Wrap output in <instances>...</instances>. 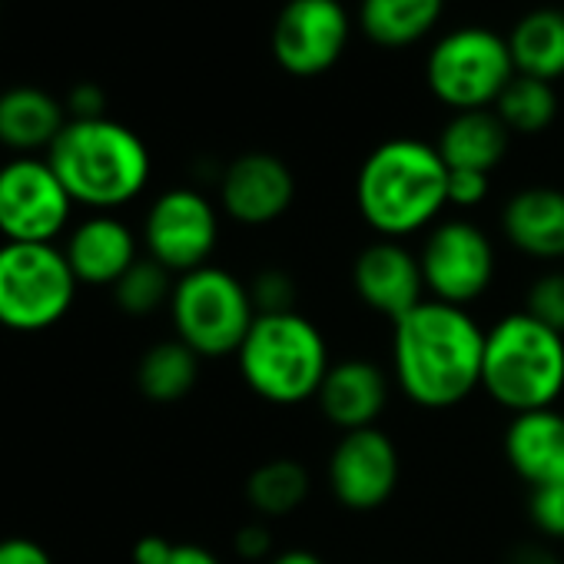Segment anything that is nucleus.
<instances>
[{
	"mask_svg": "<svg viewBox=\"0 0 564 564\" xmlns=\"http://www.w3.org/2000/svg\"><path fill=\"white\" fill-rule=\"evenodd\" d=\"M485 329L462 310L425 300L392 323V376L402 395L425 409L445 412L481 389Z\"/></svg>",
	"mask_w": 564,
	"mask_h": 564,
	"instance_id": "nucleus-1",
	"label": "nucleus"
},
{
	"mask_svg": "<svg viewBox=\"0 0 564 564\" xmlns=\"http://www.w3.org/2000/svg\"><path fill=\"white\" fill-rule=\"evenodd\" d=\"M356 206L379 239L402 242L438 223L448 206V166L425 140H386L356 176Z\"/></svg>",
	"mask_w": 564,
	"mask_h": 564,
	"instance_id": "nucleus-2",
	"label": "nucleus"
},
{
	"mask_svg": "<svg viewBox=\"0 0 564 564\" xmlns=\"http://www.w3.org/2000/svg\"><path fill=\"white\" fill-rule=\"evenodd\" d=\"M47 163L74 203L104 213L137 199L150 180V153L143 140L107 117L67 120L47 150Z\"/></svg>",
	"mask_w": 564,
	"mask_h": 564,
	"instance_id": "nucleus-3",
	"label": "nucleus"
},
{
	"mask_svg": "<svg viewBox=\"0 0 564 564\" xmlns=\"http://www.w3.org/2000/svg\"><path fill=\"white\" fill-rule=\"evenodd\" d=\"M236 362L249 392L279 409L316 402L333 369L323 329L300 310L256 316L236 352Z\"/></svg>",
	"mask_w": 564,
	"mask_h": 564,
	"instance_id": "nucleus-4",
	"label": "nucleus"
},
{
	"mask_svg": "<svg viewBox=\"0 0 564 564\" xmlns=\"http://www.w3.org/2000/svg\"><path fill=\"white\" fill-rule=\"evenodd\" d=\"M481 389L511 415L554 409L564 392V336L524 310L501 316L485 329Z\"/></svg>",
	"mask_w": 564,
	"mask_h": 564,
	"instance_id": "nucleus-5",
	"label": "nucleus"
},
{
	"mask_svg": "<svg viewBox=\"0 0 564 564\" xmlns=\"http://www.w3.org/2000/svg\"><path fill=\"white\" fill-rule=\"evenodd\" d=\"M170 316L176 339L186 343L199 359L236 356L256 323L249 282L219 265H203L176 275Z\"/></svg>",
	"mask_w": 564,
	"mask_h": 564,
	"instance_id": "nucleus-6",
	"label": "nucleus"
},
{
	"mask_svg": "<svg viewBox=\"0 0 564 564\" xmlns=\"http://www.w3.org/2000/svg\"><path fill=\"white\" fill-rule=\"evenodd\" d=\"M77 275L54 242L0 246V326L11 333H44L57 326L77 300Z\"/></svg>",
	"mask_w": 564,
	"mask_h": 564,
	"instance_id": "nucleus-7",
	"label": "nucleus"
},
{
	"mask_svg": "<svg viewBox=\"0 0 564 564\" xmlns=\"http://www.w3.org/2000/svg\"><path fill=\"white\" fill-rule=\"evenodd\" d=\"M425 77L432 94L455 113L491 110L514 77L508 41L485 28H462L432 47Z\"/></svg>",
	"mask_w": 564,
	"mask_h": 564,
	"instance_id": "nucleus-8",
	"label": "nucleus"
},
{
	"mask_svg": "<svg viewBox=\"0 0 564 564\" xmlns=\"http://www.w3.org/2000/svg\"><path fill=\"white\" fill-rule=\"evenodd\" d=\"M429 300L468 310L495 282L498 256L491 236L468 219H442L419 249Z\"/></svg>",
	"mask_w": 564,
	"mask_h": 564,
	"instance_id": "nucleus-9",
	"label": "nucleus"
},
{
	"mask_svg": "<svg viewBox=\"0 0 564 564\" xmlns=\"http://www.w3.org/2000/svg\"><path fill=\"white\" fill-rule=\"evenodd\" d=\"M70 206L47 160L18 156L0 166V236L8 242H54L70 223Z\"/></svg>",
	"mask_w": 564,
	"mask_h": 564,
	"instance_id": "nucleus-10",
	"label": "nucleus"
},
{
	"mask_svg": "<svg viewBox=\"0 0 564 564\" xmlns=\"http://www.w3.org/2000/svg\"><path fill=\"white\" fill-rule=\"evenodd\" d=\"M143 242L150 259H156L173 275H186L193 269L209 265V256L219 242V216L216 206L189 186L166 189L153 199Z\"/></svg>",
	"mask_w": 564,
	"mask_h": 564,
	"instance_id": "nucleus-11",
	"label": "nucleus"
},
{
	"mask_svg": "<svg viewBox=\"0 0 564 564\" xmlns=\"http://www.w3.org/2000/svg\"><path fill=\"white\" fill-rule=\"evenodd\" d=\"M349 44V18L339 0H290L272 28V57L293 77H319Z\"/></svg>",
	"mask_w": 564,
	"mask_h": 564,
	"instance_id": "nucleus-12",
	"label": "nucleus"
},
{
	"mask_svg": "<svg viewBox=\"0 0 564 564\" xmlns=\"http://www.w3.org/2000/svg\"><path fill=\"white\" fill-rule=\"evenodd\" d=\"M402 458L382 429H359L339 435L329 455L333 498L356 514L379 511L399 488Z\"/></svg>",
	"mask_w": 564,
	"mask_h": 564,
	"instance_id": "nucleus-13",
	"label": "nucleus"
},
{
	"mask_svg": "<svg viewBox=\"0 0 564 564\" xmlns=\"http://www.w3.org/2000/svg\"><path fill=\"white\" fill-rule=\"evenodd\" d=\"M352 290L359 303L389 323H399L415 306L425 303V275L422 262L399 239L369 242L352 262Z\"/></svg>",
	"mask_w": 564,
	"mask_h": 564,
	"instance_id": "nucleus-14",
	"label": "nucleus"
},
{
	"mask_svg": "<svg viewBox=\"0 0 564 564\" xmlns=\"http://www.w3.org/2000/svg\"><path fill=\"white\" fill-rule=\"evenodd\" d=\"M293 199L296 176L272 153H242L223 170L219 203L239 226H269L290 213Z\"/></svg>",
	"mask_w": 564,
	"mask_h": 564,
	"instance_id": "nucleus-15",
	"label": "nucleus"
},
{
	"mask_svg": "<svg viewBox=\"0 0 564 564\" xmlns=\"http://www.w3.org/2000/svg\"><path fill=\"white\" fill-rule=\"evenodd\" d=\"M316 405L323 419L343 435L359 429H376V422L389 405V376L369 359L333 362L316 395Z\"/></svg>",
	"mask_w": 564,
	"mask_h": 564,
	"instance_id": "nucleus-16",
	"label": "nucleus"
},
{
	"mask_svg": "<svg viewBox=\"0 0 564 564\" xmlns=\"http://www.w3.org/2000/svg\"><path fill=\"white\" fill-rule=\"evenodd\" d=\"M501 232L511 249L538 262L564 259V189L524 186L501 209Z\"/></svg>",
	"mask_w": 564,
	"mask_h": 564,
	"instance_id": "nucleus-17",
	"label": "nucleus"
},
{
	"mask_svg": "<svg viewBox=\"0 0 564 564\" xmlns=\"http://www.w3.org/2000/svg\"><path fill=\"white\" fill-rule=\"evenodd\" d=\"M64 256L74 269L77 282H87V286H110V290L120 282V275L140 259L133 229L123 219L107 216V213L84 219L70 232Z\"/></svg>",
	"mask_w": 564,
	"mask_h": 564,
	"instance_id": "nucleus-18",
	"label": "nucleus"
},
{
	"mask_svg": "<svg viewBox=\"0 0 564 564\" xmlns=\"http://www.w3.org/2000/svg\"><path fill=\"white\" fill-rule=\"evenodd\" d=\"M505 458L528 488L564 478V415L538 409L511 415L505 429Z\"/></svg>",
	"mask_w": 564,
	"mask_h": 564,
	"instance_id": "nucleus-19",
	"label": "nucleus"
},
{
	"mask_svg": "<svg viewBox=\"0 0 564 564\" xmlns=\"http://www.w3.org/2000/svg\"><path fill=\"white\" fill-rule=\"evenodd\" d=\"M67 127L64 107L41 87H11L0 94V143L34 153L51 150Z\"/></svg>",
	"mask_w": 564,
	"mask_h": 564,
	"instance_id": "nucleus-20",
	"label": "nucleus"
},
{
	"mask_svg": "<svg viewBox=\"0 0 564 564\" xmlns=\"http://www.w3.org/2000/svg\"><path fill=\"white\" fill-rule=\"evenodd\" d=\"M508 127L498 120L495 110H465V113H455L435 150L438 156L445 160L448 170H478V173H491L505 153H508Z\"/></svg>",
	"mask_w": 564,
	"mask_h": 564,
	"instance_id": "nucleus-21",
	"label": "nucleus"
},
{
	"mask_svg": "<svg viewBox=\"0 0 564 564\" xmlns=\"http://www.w3.org/2000/svg\"><path fill=\"white\" fill-rule=\"evenodd\" d=\"M514 74L554 84L564 77V11L538 8L524 14L508 37Z\"/></svg>",
	"mask_w": 564,
	"mask_h": 564,
	"instance_id": "nucleus-22",
	"label": "nucleus"
},
{
	"mask_svg": "<svg viewBox=\"0 0 564 564\" xmlns=\"http://www.w3.org/2000/svg\"><path fill=\"white\" fill-rule=\"evenodd\" d=\"M313 491V478L306 465L296 458H269L246 478V501L262 521L296 514Z\"/></svg>",
	"mask_w": 564,
	"mask_h": 564,
	"instance_id": "nucleus-23",
	"label": "nucleus"
},
{
	"mask_svg": "<svg viewBox=\"0 0 564 564\" xmlns=\"http://www.w3.org/2000/svg\"><path fill=\"white\" fill-rule=\"evenodd\" d=\"M199 362L203 359L186 343L163 339L143 352V359L137 366V389L143 392V399H150L156 405H173L196 389Z\"/></svg>",
	"mask_w": 564,
	"mask_h": 564,
	"instance_id": "nucleus-24",
	"label": "nucleus"
},
{
	"mask_svg": "<svg viewBox=\"0 0 564 564\" xmlns=\"http://www.w3.org/2000/svg\"><path fill=\"white\" fill-rule=\"evenodd\" d=\"M445 0H362L359 21L379 47H409L442 18Z\"/></svg>",
	"mask_w": 564,
	"mask_h": 564,
	"instance_id": "nucleus-25",
	"label": "nucleus"
},
{
	"mask_svg": "<svg viewBox=\"0 0 564 564\" xmlns=\"http://www.w3.org/2000/svg\"><path fill=\"white\" fill-rule=\"evenodd\" d=\"M508 133H541L557 117V97L547 80L514 74L491 107Z\"/></svg>",
	"mask_w": 564,
	"mask_h": 564,
	"instance_id": "nucleus-26",
	"label": "nucleus"
},
{
	"mask_svg": "<svg viewBox=\"0 0 564 564\" xmlns=\"http://www.w3.org/2000/svg\"><path fill=\"white\" fill-rule=\"evenodd\" d=\"M173 286H176V279L170 269H163L150 256H140L113 286V303L127 316H150V313L170 306Z\"/></svg>",
	"mask_w": 564,
	"mask_h": 564,
	"instance_id": "nucleus-27",
	"label": "nucleus"
},
{
	"mask_svg": "<svg viewBox=\"0 0 564 564\" xmlns=\"http://www.w3.org/2000/svg\"><path fill=\"white\" fill-rule=\"evenodd\" d=\"M524 313L564 336V269H547L534 275L524 293Z\"/></svg>",
	"mask_w": 564,
	"mask_h": 564,
	"instance_id": "nucleus-28",
	"label": "nucleus"
},
{
	"mask_svg": "<svg viewBox=\"0 0 564 564\" xmlns=\"http://www.w3.org/2000/svg\"><path fill=\"white\" fill-rule=\"evenodd\" d=\"M249 300L256 306V316L296 313V282L286 269H262L249 282Z\"/></svg>",
	"mask_w": 564,
	"mask_h": 564,
	"instance_id": "nucleus-29",
	"label": "nucleus"
},
{
	"mask_svg": "<svg viewBox=\"0 0 564 564\" xmlns=\"http://www.w3.org/2000/svg\"><path fill=\"white\" fill-rule=\"evenodd\" d=\"M528 518L531 524L554 541H564V478L531 488L528 495Z\"/></svg>",
	"mask_w": 564,
	"mask_h": 564,
	"instance_id": "nucleus-30",
	"label": "nucleus"
},
{
	"mask_svg": "<svg viewBox=\"0 0 564 564\" xmlns=\"http://www.w3.org/2000/svg\"><path fill=\"white\" fill-rule=\"evenodd\" d=\"M488 196V173L478 170H448V206L475 209Z\"/></svg>",
	"mask_w": 564,
	"mask_h": 564,
	"instance_id": "nucleus-31",
	"label": "nucleus"
},
{
	"mask_svg": "<svg viewBox=\"0 0 564 564\" xmlns=\"http://www.w3.org/2000/svg\"><path fill=\"white\" fill-rule=\"evenodd\" d=\"M232 551H236V557L252 561V564L272 557V531H269V524H265L262 518L242 524V528L232 534Z\"/></svg>",
	"mask_w": 564,
	"mask_h": 564,
	"instance_id": "nucleus-32",
	"label": "nucleus"
},
{
	"mask_svg": "<svg viewBox=\"0 0 564 564\" xmlns=\"http://www.w3.org/2000/svg\"><path fill=\"white\" fill-rule=\"evenodd\" d=\"M0 564H54V561L31 538H4L0 541Z\"/></svg>",
	"mask_w": 564,
	"mask_h": 564,
	"instance_id": "nucleus-33",
	"label": "nucleus"
},
{
	"mask_svg": "<svg viewBox=\"0 0 564 564\" xmlns=\"http://www.w3.org/2000/svg\"><path fill=\"white\" fill-rule=\"evenodd\" d=\"M173 547L166 538L160 534H143L137 544H133V564H166L173 557Z\"/></svg>",
	"mask_w": 564,
	"mask_h": 564,
	"instance_id": "nucleus-34",
	"label": "nucleus"
},
{
	"mask_svg": "<svg viewBox=\"0 0 564 564\" xmlns=\"http://www.w3.org/2000/svg\"><path fill=\"white\" fill-rule=\"evenodd\" d=\"M70 110H74V120H97V117H104V94L94 84H84L74 90Z\"/></svg>",
	"mask_w": 564,
	"mask_h": 564,
	"instance_id": "nucleus-35",
	"label": "nucleus"
},
{
	"mask_svg": "<svg viewBox=\"0 0 564 564\" xmlns=\"http://www.w3.org/2000/svg\"><path fill=\"white\" fill-rule=\"evenodd\" d=\"M505 564H561V557H557L547 544L524 541V544H514V547L508 551Z\"/></svg>",
	"mask_w": 564,
	"mask_h": 564,
	"instance_id": "nucleus-36",
	"label": "nucleus"
},
{
	"mask_svg": "<svg viewBox=\"0 0 564 564\" xmlns=\"http://www.w3.org/2000/svg\"><path fill=\"white\" fill-rule=\"evenodd\" d=\"M166 564H223L213 551L199 547V544H176L173 557Z\"/></svg>",
	"mask_w": 564,
	"mask_h": 564,
	"instance_id": "nucleus-37",
	"label": "nucleus"
},
{
	"mask_svg": "<svg viewBox=\"0 0 564 564\" xmlns=\"http://www.w3.org/2000/svg\"><path fill=\"white\" fill-rule=\"evenodd\" d=\"M265 564H326V561L316 551H310V547H290V551L272 554Z\"/></svg>",
	"mask_w": 564,
	"mask_h": 564,
	"instance_id": "nucleus-38",
	"label": "nucleus"
}]
</instances>
